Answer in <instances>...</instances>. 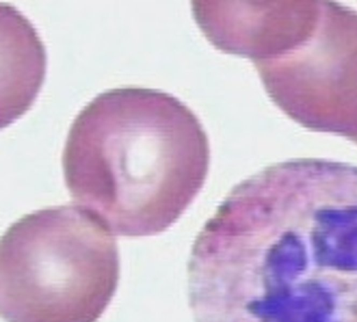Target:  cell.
<instances>
[{
	"mask_svg": "<svg viewBox=\"0 0 357 322\" xmlns=\"http://www.w3.org/2000/svg\"><path fill=\"white\" fill-rule=\"evenodd\" d=\"M210 150L194 113L161 91L126 86L93 98L74 118L62 165L70 195L114 234L160 233L207 176Z\"/></svg>",
	"mask_w": 357,
	"mask_h": 322,
	"instance_id": "1",
	"label": "cell"
},
{
	"mask_svg": "<svg viewBox=\"0 0 357 322\" xmlns=\"http://www.w3.org/2000/svg\"><path fill=\"white\" fill-rule=\"evenodd\" d=\"M113 233L77 205L13 223L0 242V310L6 322H97L119 279Z\"/></svg>",
	"mask_w": 357,
	"mask_h": 322,
	"instance_id": "2",
	"label": "cell"
},
{
	"mask_svg": "<svg viewBox=\"0 0 357 322\" xmlns=\"http://www.w3.org/2000/svg\"><path fill=\"white\" fill-rule=\"evenodd\" d=\"M273 1H193L200 29L217 49L252 61L285 51L296 29L291 6Z\"/></svg>",
	"mask_w": 357,
	"mask_h": 322,
	"instance_id": "3",
	"label": "cell"
},
{
	"mask_svg": "<svg viewBox=\"0 0 357 322\" xmlns=\"http://www.w3.org/2000/svg\"><path fill=\"white\" fill-rule=\"evenodd\" d=\"M1 128L8 126L32 106L43 85L46 54L37 31L14 6L1 3Z\"/></svg>",
	"mask_w": 357,
	"mask_h": 322,
	"instance_id": "4",
	"label": "cell"
}]
</instances>
